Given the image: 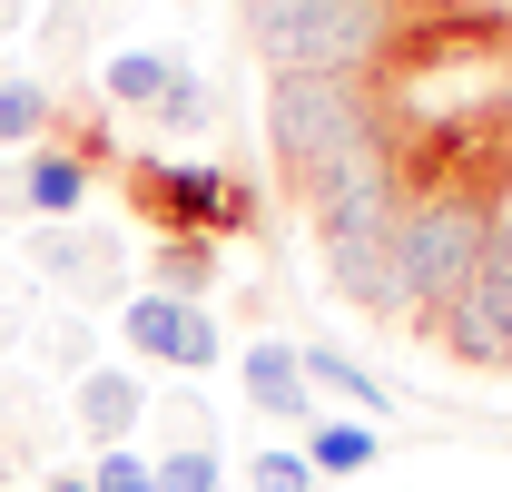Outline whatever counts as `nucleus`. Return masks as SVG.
Masks as SVG:
<instances>
[{
	"label": "nucleus",
	"mask_w": 512,
	"mask_h": 492,
	"mask_svg": "<svg viewBox=\"0 0 512 492\" xmlns=\"http://www.w3.org/2000/svg\"><path fill=\"white\" fill-rule=\"evenodd\" d=\"M79 30H89V0H60V10L40 20V50H79Z\"/></svg>",
	"instance_id": "obj_22"
},
{
	"label": "nucleus",
	"mask_w": 512,
	"mask_h": 492,
	"mask_svg": "<svg viewBox=\"0 0 512 492\" xmlns=\"http://www.w3.org/2000/svg\"><path fill=\"white\" fill-rule=\"evenodd\" d=\"M148 119L168 128V138H197V128L217 119V89H207V79H197V69H178V79H168V99H158V109H148Z\"/></svg>",
	"instance_id": "obj_17"
},
{
	"label": "nucleus",
	"mask_w": 512,
	"mask_h": 492,
	"mask_svg": "<svg viewBox=\"0 0 512 492\" xmlns=\"http://www.w3.org/2000/svg\"><path fill=\"white\" fill-rule=\"evenodd\" d=\"M247 492H325V483H316V463H306L296 443H266L247 463Z\"/></svg>",
	"instance_id": "obj_18"
},
{
	"label": "nucleus",
	"mask_w": 512,
	"mask_h": 492,
	"mask_svg": "<svg viewBox=\"0 0 512 492\" xmlns=\"http://www.w3.org/2000/svg\"><path fill=\"white\" fill-rule=\"evenodd\" d=\"M414 10H434V0H247V50L266 60V79H286V69L375 79L404 50Z\"/></svg>",
	"instance_id": "obj_1"
},
{
	"label": "nucleus",
	"mask_w": 512,
	"mask_h": 492,
	"mask_svg": "<svg viewBox=\"0 0 512 492\" xmlns=\"http://www.w3.org/2000/svg\"><path fill=\"white\" fill-rule=\"evenodd\" d=\"M40 492H89V473H40Z\"/></svg>",
	"instance_id": "obj_25"
},
{
	"label": "nucleus",
	"mask_w": 512,
	"mask_h": 492,
	"mask_svg": "<svg viewBox=\"0 0 512 492\" xmlns=\"http://www.w3.org/2000/svg\"><path fill=\"white\" fill-rule=\"evenodd\" d=\"M178 10H197V0H178Z\"/></svg>",
	"instance_id": "obj_27"
},
{
	"label": "nucleus",
	"mask_w": 512,
	"mask_h": 492,
	"mask_svg": "<svg viewBox=\"0 0 512 492\" xmlns=\"http://www.w3.org/2000/svg\"><path fill=\"white\" fill-rule=\"evenodd\" d=\"M148 276H158V296H178V306H207V286H217V237H158Z\"/></svg>",
	"instance_id": "obj_16"
},
{
	"label": "nucleus",
	"mask_w": 512,
	"mask_h": 492,
	"mask_svg": "<svg viewBox=\"0 0 512 492\" xmlns=\"http://www.w3.org/2000/svg\"><path fill=\"white\" fill-rule=\"evenodd\" d=\"M50 355H60V365H79V374H89V325H79V315H60V325H50Z\"/></svg>",
	"instance_id": "obj_23"
},
{
	"label": "nucleus",
	"mask_w": 512,
	"mask_h": 492,
	"mask_svg": "<svg viewBox=\"0 0 512 492\" xmlns=\"http://www.w3.org/2000/svg\"><path fill=\"white\" fill-rule=\"evenodd\" d=\"M178 325H188V306H178V296L138 286V296L119 306V345H128V355H148V365H178Z\"/></svg>",
	"instance_id": "obj_14"
},
{
	"label": "nucleus",
	"mask_w": 512,
	"mask_h": 492,
	"mask_svg": "<svg viewBox=\"0 0 512 492\" xmlns=\"http://www.w3.org/2000/svg\"><path fill=\"white\" fill-rule=\"evenodd\" d=\"M79 424H89L99 453H119L128 433L148 424V374H138V365H89V374H79Z\"/></svg>",
	"instance_id": "obj_10"
},
{
	"label": "nucleus",
	"mask_w": 512,
	"mask_h": 492,
	"mask_svg": "<svg viewBox=\"0 0 512 492\" xmlns=\"http://www.w3.org/2000/svg\"><path fill=\"white\" fill-rule=\"evenodd\" d=\"M89 492H158V473L119 443V453H99V463H89Z\"/></svg>",
	"instance_id": "obj_20"
},
{
	"label": "nucleus",
	"mask_w": 512,
	"mask_h": 492,
	"mask_svg": "<svg viewBox=\"0 0 512 492\" xmlns=\"http://www.w3.org/2000/svg\"><path fill=\"white\" fill-rule=\"evenodd\" d=\"M325 296H345L355 315H404V266H394V227L325 246Z\"/></svg>",
	"instance_id": "obj_7"
},
{
	"label": "nucleus",
	"mask_w": 512,
	"mask_h": 492,
	"mask_svg": "<svg viewBox=\"0 0 512 492\" xmlns=\"http://www.w3.org/2000/svg\"><path fill=\"white\" fill-rule=\"evenodd\" d=\"M296 207H306V227H316L325 246L394 227V207H404V158H394V138L375 128V138H355L345 158H325L316 178L296 187Z\"/></svg>",
	"instance_id": "obj_5"
},
{
	"label": "nucleus",
	"mask_w": 512,
	"mask_h": 492,
	"mask_svg": "<svg viewBox=\"0 0 512 492\" xmlns=\"http://www.w3.org/2000/svg\"><path fill=\"white\" fill-rule=\"evenodd\" d=\"M40 138H60V99H50V79L0 69V148H40Z\"/></svg>",
	"instance_id": "obj_15"
},
{
	"label": "nucleus",
	"mask_w": 512,
	"mask_h": 492,
	"mask_svg": "<svg viewBox=\"0 0 512 492\" xmlns=\"http://www.w3.org/2000/svg\"><path fill=\"white\" fill-rule=\"evenodd\" d=\"M217 365V315L188 306V325H178V374H207Z\"/></svg>",
	"instance_id": "obj_21"
},
{
	"label": "nucleus",
	"mask_w": 512,
	"mask_h": 492,
	"mask_svg": "<svg viewBox=\"0 0 512 492\" xmlns=\"http://www.w3.org/2000/svg\"><path fill=\"white\" fill-rule=\"evenodd\" d=\"M10 20H20V0H0V30H10Z\"/></svg>",
	"instance_id": "obj_26"
},
{
	"label": "nucleus",
	"mask_w": 512,
	"mask_h": 492,
	"mask_svg": "<svg viewBox=\"0 0 512 492\" xmlns=\"http://www.w3.org/2000/svg\"><path fill=\"white\" fill-rule=\"evenodd\" d=\"M30 276L40 286H60L79 306H109L119 296V237H99V227H30Z\"/></svg>",
	"instance_id": "obj_6"
},
{
	"label": "nucleus",
	"mask_w": 512,
	"mask_h": 492,
	"mask_svg": "<svg viewBox=\"0 0 512 492\" xmlns=\"http://www.w3.org/2000/svg\"><path fill=\"white\" fill-rule=\"evenodd\" d=\"M128 207L158 237H256V187L207 158H128Z\"/></svg>",
	"instance_id": "obj_4"
},
{
	"label": "nucleus",
	"mask_w": 512,
	"mask_h": 492,
	"mask_svg": "<svg viewBox=\"0 0 512 492\" xmlns=\"http://www.w3.org/2000/svg\"><path fill=\"white\" fill-rule=\"evenodd\" d=\"M178 69H188L178 50H109V60H99V99H109V109H158Z\"/></svg>",
	"instance_id": "obj_12"
},
{
	"label": "nucleus",
	"mask_w": 512,
	"mask_h": 492,
	"mask_svg": "<svg viewBox=\"0 0 512 492\" xmlns=\"http://www.w3.org/2000/svg\"><path fill=\"white\" fill-rule=\"evenodd\" d=\"M20 207H30L40 227H69V217L89 207V158H79L69 138H40V148L20 158Z\"/></svg>",
	"instance_id": "obj_9"
},
{
	"label": "nucleus",
	"mask_w": 512,
	"mask_h": 492,
	"mask_svg": "<svg viewBox=\"0 0 512 492\" xmlns=\"http://www.w3.org/2000/svg\"><path fill=\"white\" fill-rule=\"evenodd\" d=\"M168 424H178V443H207V453H217V433H207V404H197V394L168 404Z\"/></svg>",
	"instance_id": "obj_24"
},
{
	"label": "nucleus",
	"mask_w": 512,
	"mask_h": 492,
	"mask_svg": "<svg viewBox=\"0 0 512 492\" xmlns=\"http://www.w3.org/2000/svg\"><path fill=\"white\" fill-rule=\"evenodd\" d=\"M296 453L316 463V483H335V473H375V463H384V433L365 424V414H335V424H306Z\"/></svg>",
	"instance_id": "obj_13"
},
{
	"label": "nucleus",
	"mask_w": 512,
	"mask_h": 492,
	"mask_svg": "<svg viewBox=\"0 0 512 492\" xmlns=\"http://www.w3.org/2000/svg\"><path fill=\"white\" fill-rule=\"evenodd\" d=\"M237 384H247V404L266 414V424H306V414H316L306 355H296V345H276V335H256L247 355H237Z\"/></svg>",
	"instance_id": "obj_8"
},
{
	"label": "nucleus",
	"mask_w": 512,
	"mask_h": 492,
	"mask_svg": "<svg viewBox=\"0 0 512 492\" xmlns=\"http://www.w3.org/2000/svg\"><path fill=\"white\" fill-rule=\"evenodd\" d=\"M296 355H306V384H325L335 404H355L365 424H394V384H384L375 365H355L345 345H296Z\"/></svg>",
	"instance_id": "obj_11"
},
{
	"label": "nucleus",
	"mask_w": 512,
	"mask_h": 492,
	"mask_svg": "<svg viewBox=\"0 0 512 492\" xmlns=\"http://www.w3.org/2000/svg\"><path fill=\"white\" fill-rule=\"evenodd\" d=\"M493 237V187H424L394 207V266H404V325L434 335V315L473 286Z\"/></svg>",
	"instance_id": "obj_2"
},
{
	"label": "nucleus",
	"mask_w": 512,
	"mask_h": 492,
	"mask_svg": "<svg viewBox=\"0 0 512 492\" xmlns=\"http://www.w3.org/2000/svg\"><path fill=\"white\" fill-rule=\"evenodd\" d=\"M148 473H158V492H217V453L207 443H168Z\"/></svg>",
	"instance_id": "obj_19"
},
{
	"label": "nucleus",
	"mask_w": 512,
	"mask_h": 492,
	"mask_svg": "<svg viewBox=\"0 0 512 492\" xmlns=\"http://www.w3.org/2000/svg\"><path fill=\"white\" fill-rule=\"evenodd\" d=\"M355 138H375V79H316V69L266 79V158H276L286 197L316 178L325 158H345Z\"/></svg>",
	"instance_id": "obj_3"
}]
</instances>
